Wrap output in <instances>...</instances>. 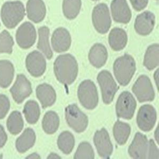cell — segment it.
I'll return each mask as SVG.
<instances>
[{"mask_svg":"<svg viewBox=\"0 0 159 159\" xmlns=\"http://www.w3.org/2000/svg\"><path fill=\"white\" fill-rule=\"evenodd\" d=\"M54 70L56 79L60 83L70 85L78 76V63L70 54L61 55L54 61Z\"/></svg>","mask_w":159,"mask_h":159,"instance_id":"obj_1","label":"cell"},{"mask_svg":"<svg viewBox=\"0 0 159 159\" xmlns=\"http://www.w3.org/2000/svg\"><path fill=\"white\" fill-rule=\"evenodd\" d=\"M113 70L119 84L126 86L135 72V61L130 55L125 54L116 59L113 65Z\"/></svg>","mask_w":159,"mask_h":159,"instance_id":"obj_2","label":"cell"},{"mask_svg":"<svg viewBox=\"0 0 159 159\" xmlns=\"http://www.w3.org/2000/svg\"><path fill=\"white\" fill-rule=\"evenodd\" d=\"M1 15L6 27L9 29L14 28L25 16L24 4L20 1L6 2L2 6Z\"/></svg>","mask_w":159,"mask_h":159,"instance_id":"obj_3","label":"cell"},{"mask_svg":"<svg viewBox=\"0 0 159 159\" xmlns=\"http://www.w3.org/2000/svg\"><path fill=\"white\" fill-rule=\"evenodd\" d=\"M78 96L80 103L87 109L92 110L98 105V91L91 80H86L82 82L78 88Z\"/></svg>","mask_w":159,"mask_h":159,"instance_id":"obj_4","label":"cell"},{"mask_svg":"<svg viewBox=\"0 0 159 159\" xmlns=\"http://www.w3.org/2000/svg\"><path fill=\"white\" fill-rule=\"evenodd\" d=\"M65 119L69 126L78 133L84 132L88 126V116L75 104L66 107Z\"/></svg>","mask_w":159,"mask_h":159,"instance_id":"obj_5","label":"cell"},{"mask_svg":"<svg viewBox=\"0 0 159 159\" xmlns=\"http://www.w3.org/2000/svg\"><path fill=\"white\" fill-rule=\"evenodd\" d=\"M97 81L101 88L103 102L110 104L119 88L113 76L108 70H102L98 75Z\"/></svg>","mask_w":159,"mask_h":159,"instance_id":"obj_6","label":"cell"},{"mask_svg":"<svg viewBox=\"0 0 159 159\" xmlns=\"http://www.w3.org/2000/svg\"><path fill=\"white\" fill-rule=\"evenodd\" d=\"M92 23L98 33L105 34L111 25L109 10L107 4L100 3L94 7L92 14Z\"/></svg>","mask_w":159,"mask_h":159,"instance_id":"obj_7","label":"cell"},{"mask_svg":"<svg viewBox=\"0 0 159 159\" xmlns=\"http://www.w3.org/2000/svg\"><path fill=\"white\" fill-rule=\"evenodd\" d=\"M136 105V101L130 92H122L116 102V114L118 117L127 120L132 119L135 111Z\"/></svg>","mask_w":159,"mask_h":159,"instance_id":"obj_8","label":"cell"},{"mask_svg":"<svg viewBox=\"0 0 159 159\" xmlns=\"http://www.w3.org/2000/svg\"><path fill=\"white\" fill-rule=\"evenodd\" d=\"M132 91L139 102L152 101L155 92L152 82L148 76L142 75L138 78L132 88Z\"/></svg>","mask_w":159,"mask_h":159,"instance_id":"obj_9","label":"cell"},{"mask_svg":"<svg viewBox=\"0 0 159 159\" xmlns=\"http://www.w3.org/2000/svg\"><path fill=\"white\" fill-rule=\"evenodd\" d=\"M157 118V111L152 105H144L138 111L136 121L139 129L144 132L152 130Z\"/></svg>","mask_w":159,"mask_h":159,"instance_id":"obj_10","label":"cell"},{"mask_svg":"<svg viewBox=\"0 0 159 159\" xmlns=\"http://www.w3.org/2000/svg\"><path fill=\"white\" fill-rule=\"evenodd\" d=\"M10 91L15 102L19 104L30 96L33 90L29 80L24 74H20L17 75L15 84Z\"/></svg>","mask_w":159,"mask_h":159,"instance_id":"obj_11","label":"cell"},{"mask_svg":"<svg viewBox=\"0 0 159 159\" xmlns=\"http://www.w3.org/2000/svg\"><path fill=\"white\" fill-rule=\"evenodd\" d=\"M36 36L34 26L29 22H26L20 25L16 31V40L22 48L28 49L34 44Z\"/></svg>","mask_w":159,"mask_h":159,"instance_id":"obj_12","label":"cell"},{"mask_svg":"<svg viewBox=\"0 0 159 159\" xmlns=\"http://www.w3.org/2000/svg\"><path fill=\"white\" fill-rule=\"evenodd\" d=\"M93 142L99 155L103 159H109L113 152V145L108 133L105 128L96 132Z\"/></svg>","mask_w":159,"mask_h":159,"instance_id":"obj_13","label":"cell"},{"mask_svg":"<svg viewBox=\"0 0 159 159\" xmlns=\"http://www.w3.org/2000/svg\"><path fill=\"white\" fill-rule=\"evenodd\" d=\"M25 65L29 73L35 78L42 76L46 69V61L42 53L34 51L28 55Z\"/></svg>","mask_w":159,"mask_h":159,"instance_id":"obj_14","label":"cell"},{"mask_svg":"<svg viewBox=\"0 0 159 159\" xmlns=\"http://www.w3.org/2000/svg\"><path fill=\"white\" fill-rule=\"evenodd\" d=\"M148 142L146 136L141 133H137L134 139L129 147V154L135 159H146L148 150Z\"/></svg>","mask_w":159,"mask_h":159,"instance_id":"obj_15","label":"cell"},{"mask_svg":"<svg viewBox=\"0 0 159 159\" xmlns=\"http://www.w3.org/2000/svg\"><path fill=\"white\" fill-rule=\"evenodd\" d=\"M110 7L115 21L124 24L130 21L132 12L126 0H112Z\"/></svg>","mask_w":159,"mask_h":159,"instance_id":"obj_16","label":"cell"},{"mask_svg":"<svg viewBox=\"0 0 159 159\" xmlns=\"http://www.w3.org/2000/svg\"><path fill=\"white\" fill-rule=\"evenodd\" d=\"M156 23V17L150 11H144L138 15L134 24V28L138 34L147 36L153 30Z\"/></svg>","mask_w":159,"mask_h":159,"instance_id":"obj_17","label":"cell"},{"mask_svg":"<svg viewBox=\"0 0 159 159\" xmlns=\"http://www.w3.org/2000/svg\"><path fill=\"white\" fill-rule=\"evenodd\" d=\"M71 42L70 34L64 28H58L52 34V45L56 52H62L68 51L71 45Z\"/></svg>","mask_w":159,"mask_h":159,"instance_id":"obj_18","label":"cell"},{"mask_svg":"<svg viewBox=\"0 0 159 159\" xmlns=\"http://www.w3.org/2000/svg\"><path fill=\"white\" fill-rule=\"evenodd\" d=\"M36 96L43 109L51 107L56 101V92L47 83H43L37 87Z\"/></svg>","mask_w":159,"mask_h":159,"instance_id":"obj_19","label":"cell"},{"mask_svg":"<svg viewBox=\"0 0 159 159\" xmlns=\"http://www.w3.org/2000/svg\"><path fill=\"white\" fill-rule=\"evenodd\" d=\"M28 18L34 23L42 21L45 17L46 9L43 0H29L27 4Z\"/></svg>","mask_w":159,"mask_h":159,"instance_id":"obj_20","label":"cell"},{"mask_svg":"<svg viewBox=\"0 0 159 159\" xmlns=\"http://www.w3.org/2000/svg\"><path fill=\"white\" fill-rule=\"evenodd\" d=\"M108 52L105 46L100 43L94 44L89 53V60L91 65L96 68H101L106 63Z\"/></svg>","mask_w":159,"mask_h":159,"instance_id":"obj_21","label":"cell"},{"mask_svg":"<svg viewBox=\"0 0 159 159\" xmlns=\"http://www.w3.org/2000/svg\"><path fill=\"white\" fill-rule=\"evenodd\" d=\"M127 40L126 32L120 28H114L109 34V44L115 51L123 50L126 46Z\"/></svg>","mask_w":159,"mask_h":159,"instance_id":"obj_22","label":"cell"},{"mask_svg":"<svg viewBox=\"0 0 159 159\" xmlns=\"http://www.w3.org/2000/svg\"><path fill=\"white\" fill-rule=\"evenodd\" d=\"M36 134L34 130L28 128L24 130L16 142V150L19 153H24L34 145L36 142Z\"/></svg>","mask_w":159,"mask_h":159,"instance_id":"obj_23","label":"cell"},{"mask_svg":"<svg viewBox=\"0 0 159 159\" xmlns=\"http://www.w3.org/2000/svg\"><path fill=\"white\" fill-rule=\"evenodd\" d=\"M15 73L13 65L7 60L0 61V86L7 88L12 82Z\"/></svg>","mask_w":159,"mask_h":159,"instance_id":"obj_24","label":"cell"},{"mask_svg":"<svg viewBox=\"0 0 159 159\" xmlns=\"http://www.w3.org/2000/svg\"><path fill=\"white\" fill-rule=\"evenodd\" d=\"M39 40L37 48L43 52L47 59L50 60L52 57L53 53L51 49L49 42V29L47 27L43 26L38 30Z\"/></svg>","mask_w":159,"mask_h":159,"instance_id":"obj_25","label":"cell"},{"mask_svg":"<svg viewBox=\"0 0 159 159\" xmlns=\"http://www.w3.org/2000/svg\"><path fill=\"white\" fill-rule=\"evenodd\" d=\"M130 125L118 120L113 127V134L117 143L123 145L126 143L130 135Z\"/></svg>","mask_w":159,"mask_h":159,"instance_id":"obj_26","label":"cell"},{"mask_svg":"<svg viewBox=\"0 0 159 159\" xmlns=\"http://www.w3.org/2000/svg\"><path fill=\"white\" fill-rule=\"evenodd\" d=\"M159 45L154 43L148 48L144 59L143 64L148 70H153L159 66Z\"/></svg>","mask_w":159,"mask_h":159,"instance_id":"obj_27","label":"cell"},{"mask_svg":"<svg viewBox=\"0 0 159 159\" xmlns=\"http://www.w3.org/2000/svg\"><path fill=\"white\" fill-rule=\"evenodd\" d=\"M60 126V117L53 111L46 113L42 121V126L44 132L48 134H53L58 130Z\"/></svg>","mask_w":159,"mask_h":159,"instance_id":"obj_28","label":"cell"},{"mask_svg":"<svg viewBox=\"0 0 159 159\" xmlns=\"http://www.w3.org/2000/svg\"><path fill=\"white\" fill-rule=\"evenodd\" d=\"M9 132L13 135H17L24 128V122L21 114L18 111H14L10 115L7 121Z\"/></svg>","mask_w":159,"mask_h":159,"instance_id":"obj_29","label":"cell"},{"mask_svg":"<svg viewBox=\"0 0 159 159\" xmlns=\"http://www.w3.org/2000/svg\"><path fill=\"white\" fill-rule=\"evenodd\" d=\"M25 119L30 124H34L38 121L40 115L39 106L36 101H28L23 110Z\"/></svg>","mask_w":159,"mask_h":159,"instance_id":"obj_30","label":"cell"},{"mask_svg":"<svg viewBox=\"0 0 159 159\" xmlns=\"http://www.w3.org/2000/svg\"><path fill=\"white\" fill-rule=\"evenodd\" d=\"M57 145L61 152L65 154H70L75 145V139L70 132L65 131L62 132L58 136Z\"/></svg>","mask_w":159,"mask_h":159,"instance_id":"obj_31","label":"cell"},{"mask_svg":"<svg viewBox=\"0 0 159 159\" xmlns=\"http://www.w3.org/2000/svg\"><path fill=\"white\" fill-rule=\"evenodd\" d=\"M81 0H63V12L69 20L76 18L81 10Z\"/></svg>","mask_w":159,"mask_h":159,"instance_id":"obj_32","label":"cell"},{"mask_svg":"<svg viewBox=\"0 0 159 159\" xmlns=\"http://www.w3.org/2000/svg\"><path fill=\"white\" fill-rule=\"evenodd\" d=\"M94 158V153L91 145L87 142H83L80 144L75 153V159H93Z\"/></svg>","mask_w":159,"mask_h":159,"instance_id":"obj_33","label":"cell"},{"mask_svg":"<svg viewBox=\"0 0 159 159\" xmlns=\"http://www.w3.org/2000/svg\"><path fill=\"white\" fill-rule=\"evenodd\" d=\"M14 42L12 37L7 30L0 34V53L11 54Z\"/></svg>","mask_w":159,"mask_h":159,"instance_id":"obj_34","label":"cell"},{"mask_svg":"<svg viewBox=\"0 0 159 159\" xmlns=\"http://www.w3.org/2000/svg\"><path fill=\"white\" fill-rule=\"evenodd\" d=\"M10 107L9 99L4 94H0V119H3L7 115Z\"/></svg>","mask_w":159,"mask_h":159,"instance_id":"obj_35","label":"cell"},{"mask_svg":"<svg viewBox=\"0 0 159 159\" xmlns=\"http://www.w3.org/2000/svg\"><path fill=\"white\" fill-rule=\"evenodd\" d=\"M148 151V159H159V150L153 139L149 141Z\"/></svg>","mask_w":159,"mask_h":159,"instance_id":"obj_36","label":"cell"},{"mask_svg":"<svg viewBox=\"0 0 159 159\" xmlns=\"http://www.w3.org/2000/svg\"><path fill=\"white\" fill-rule=\"evenodd\" d=\"M133 7L138 11H140L147 7L148 0H130Z\"/></svg>","mask_w":159,"mask_h":159,"instance_id":"obj_37","label":"cell"},{"mask_svg":"<svg viewBox=\"0 0 159 159\" xmlns=\"http://www.w3.org/2000/svg\"><path fill=\"white\" fill-rule=\"evenodd\" d=\"M7 139V134L5 132L3 127L0 125V148H2L4 146Z\"/></svg>","mask_w":159,"mask_h":159,"instance_id":"obj_38","label":"cell"},{"mask_svg":"<svg viewBox=\"0 0 159 159\" xmlns=\"http://www.w3.org/2000/svg\"><path fill=\"white\" fill-rule=\"evenodd\" d=\"M154 78L156 81V84L157 85V89H159V69L156 70L154 75Z\"/></svg>","mask_w":159,"mask_h":159,"instance_id":"obj_39","label":"cell"},{"mask_svg":"<svg viewBox=\"0 0 159 159\" xmlns=\"http://www.w3.org/2000/svg\"><path fill=\"white\" fill-rule=\"evenodd\" d=\"M47 159H61V157L56 154L52 153L48 156Z\"/></svg>","mask_w":159,"mask_h":159,"instance_id":"obj_40","label":"cell"},{"mask_svg":"<svg viewBox=\"0 0 159 159\" xmlns=\"http://www.w3.org/2000/svg\"><path fill=\"white\" fill-rule=\"evenodd\" d=\"M159 127H157V129H156V132H155V138H156V140L157 142V143L159 144Z\"/></svg>","mask_w":159,"mask_h":159,"instance_id":"obj_41","label":"cell"},{"mask_svg":"<svg viewBox=\"0 0 159 159\" xmlns=\"http://www.w3.org/2000/svg\"><path fill=\"white\" fill-rule=\"evenodd\" d=\"M92 1H98V0H92Z\"/></svg>","mask_w":159,"mask_h":159,"instance_id":"obj_42","label":"cell"},{"mask_svg":"<svg viewBox=\"0 0 159 159\" xmlns=\"http://www.w3.org/2000/svg\"></svg>","mask_w":159,"mask_h":159,"instance_id":"obj_43","label":"cell"}]
</instances>
